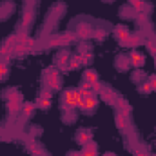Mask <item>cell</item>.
<instances>
[{"mask_svg":"<svg viewBox=\"0 0 156 156\" xmlns=\"http://www.w3.org/2000/svg\"><path fill=\"white\" fill-rule=\"evenodd\" d=\"M62 104H64V109H66V111L76 107V91H73V89L64 91V93H62Z\"/></svg>","mask_w":156,"mask_h":156,"instance_id":"1","label":"cell"},{"mask_svg":"<svg viewBox=\"0 0 156 156\" xmlns=\"http://www.w3.org/2000/svg\"><path fill=\"white\" fill-rule=\"evenodd\" d=\"M96 105H98L96 94H91V96H85L78 107H80L82 111H85V113H91V111H94V109H96Z\"/></svg>","mask_w":156,"mask_h":156,"instance_id":"2","label":"cell"},{"mask_svg":"<svg viewBox=\"0 0 156 156\" xmlns=\"http://www.w3.org/2000/svg\"><path fill=\"white\" fill-rule=\"evenodd\" d=\"M45 75H47V78H45V83L49 85V89H58V87H60V78H58L56 69H49Z\"/></svg>","mask_w":156,"mask_h":156,"instance_id":"3","label":"cell"},{"mask_svg":"<svg viewBox=\"0 0 156 156\" xmlns=\"http://www.w3.org/2000/svg\"><path fill=\"white\" fill-rule=\"evenodd\" d=\"M55 64H56V67H58V69H66V67H67V64H69V53L60 51V53L56 55V58H55Z\"/></svg>","mask_w":156,"mask_h":156,"instance_id":"4","label":"cell"},{"mask_svg":"<svg viewBox=\"0 0 156 156\" xmlns=\"http://www.w3.org/2000/svg\"><path fill=\"white\" fill-rule=\"evenodd\" d=\"M129 64H131V66H134V67H142V66L145 64V58H144V55H142V53L133 51V53L129 55Z\"/></svg>","mask_w":156,"mask_h":156,"instance_id":"5","label":"cell"},{"mask_svg":"<svg viewBox=\"0 0 156 156\" xmlns=\"http://www.w3.org/2000/svg\"><path fill=\"white\" fill-rule=\"evenodd\" d=\"M73 40H75V35L67 33V35H64V37H56V38L49 40V45H66V44H69V42H73Z\"/></svg>","mask_w":156,"mask_h":156,"instance_id":"6","label":"cell"},{"mask_svg":"<svg viewBox=\"0 0 156 156\" xmlns=\"http://www.w3.org/2000/svg\"><path fill=\"white\" fill-rule=\"evenodd\" d=\"M115 35H116V38L120 40L123 45L127 44V40H129V37H131V35H129V31H127L123 26H116V27H115Z\"/></svg>","mask_w":156,"mask_h":156,"instance_id":"7","label":"cell"},{"mask_svg":"<svg viewBox=\"0 0 156 156\" xmlns=\"http://www.w3.org/2000/svg\"><path fill=\"white\" fill-rule=\"evenodd\" d=\"M129 2H131V7H133L136 13H145V11L149 9L144 0H129Z\"/></svg>","mask_w":156,"mask_h":156,"instance_id":"8","label":"cell"},{"mask_svg":"<svg viewBox=\"0 0 156 156\" xmlns=\"http://www.w3.org/2000/svg\"><path fill=\"white\" fill-rule=\"evenodd\" d=\"M91 140H93V136H91V131L83 129V131H80V133H78V142H80L82 145H87Z\"/></svg>","mask_w":156,"mask_h":156,"instance_id":"9","label":"cell"},{"mask_svg":"<svg viewBox=\"0 0 156 156\" xmlns=\"http://www.w3.org/2000/svg\"><path fill=\"white\" fill-rule=\"evenodd\" d=\"M100 94H102V98H104L105 102H109V104H115V102H116V98H118L116 94H115L111 89H107V87H104V91H102Z\"/></svg>","mask_w":156,"mask_h":156,"instance_id":"10","label":"cell"},{"mask_svg":"<svg viewBox=\"0 0 156 156\" xmlns=\"http://www.w3.org/2000/svg\"><path fill=\"white\" fill-rule=\"evenodd\" d=\"M80 66H83V56L76 55V56H71V58H69V64H67L69 69H78Z\"/></svg>","mask_w":156,"mask_h":156,"instance_id":"11","label":"cell"},{"mask_svg":"<svg viewBox=\"0 0 156 156\" xmlns=\"http://www.w3.org/2000/svg\"><path fill=\"white\" fill-rule=\"evenodd\" d=\"M76 33H78V37H91L93 35V27L87 26V24H80L76 27Z\"/></svg>","mask_w":156,"mask_h":156,"instance_id":"12","label":"cell"},{"mask_svg":"<svg viewBox=\"0 0 156 156\" xmlns=\"http://www.w3.org/2000/svg\"><path fill=\"white\" fill-rule=\"evenodd\" d=\"M82 156H98L96 154V144H94V142H89L87 145H83Z\"/></svg>","mask_w":156,"mask_h":156,"instance_id":"13","label":"cell"},{"mask_svg":"<svg viewBox=\"0 0 156 156\" xmlns=\"http://www.w3.org/2000/svg\"><path fill=\"white\" fill-rule=\"evenodd\" d=\"M83 82H87V83H94V82H98V75H96V71H93V69H87L85 73H83Z\"/></svg>","mask_w":156,"mask_h":156,"instance_id":"14","label":"cell"},{"mask_svg":"<svg viewBox=\"0 0 156 156\" xmlns=\"http://www.w3.org/2000/svg\"><path fill=\"white\" fill-rule=\"evenodd\" d=\"M144 42V38L140 37V35H131L129 37V40H127V44L125 45H133V47H136V45H140Z\"/></svg>","mask_w":156,"mask_h":156,"instance_id":"15","label":"cell"},{"mask_svg":"<svg viewBox=\"0 0 156 156\" xmlns=\"http://www.w3.org/2000/svg\"><path fill=\"white\" fill-rule=\"evenodd\" d=\"M116 125L122 129V131H125V129H127V125H129V123H127V118L122 116L120 113H116Z\"/></svg>","mask_w":156,"mask_h":156,"instance_id":"16","label":"cell"},{"mask_svg":"<svg viewBox=\"0 0 156 156\" xmlns=\"http://www.w3.org/2000/svg\"><path fill=\"white\" fill-rule=\"evenodd\" d=\"M91 91H93V94H100V93L104 91V83H100V80L94 82V83L91 85Z\"/></svg>","mask_w":156,"mask_h":156,"instance_id":"17","label":"cell"},{"mask_svg":"<svg viewBox=\"0 0 156 156\" xmlns=\"http://www.w3.org/2000/svg\"><path fill=\"white\" fill-rule=\"evenodd\" d=\"M37 107H42V109L51 107V98H40L38 102H37Z\"/></svg>","mask_w":156,"mask_h":156,"instance_id":"18","label":"cell"},{"mask_svg":"<svg viewBox=\"0 0 156 156\" xmlns=\"http://www.w3.org/2000/svg\"><path fill=\"white\" fill-rule=\"evenodd\" d=\"M33 109H35L33 104H24V105H22V115H24V116H29V115L33 113Z\"/></svg>","mask_w":156,"mask_h":156,"instance_id":"19","label":"cell"},{"mask_svg":"<svg viewBox=\"0 0 156 156\" xmlns=\"http://www.w3.org/2000/svg\"><path fill=\"white\" fill-rule=\"evenodd\" d=\"M118 67L127 69V67H129V58H125V56H118Z\"/></svg>","mask_w":156,"mask_h":156,"instance_id":"20","label":"cell"},{"mask_svg":"<svg viewBox=\"0 0 156 156\" xmlns=\"http://www.w3.org/2000/svg\"><path fill=\"white\" fill-rule=\"evenodd\" d=\"M91 37H94L96 40H102L104 37H105V31H104V29H96V31H93Z\"/></svg>","mask_w":156,"mask_h":156,"instance_id":"21","label":"cell"},{"mask_svg":"<svg viewBox=\"0 0 156 156\" xmlns=\"http://www.w3.org/2000/svg\"><path fill=\"white\" fill-rule=\"evenodd\" d=\"M133 78H134V82H142L145 78V75H144V71H134L133 73Z\"/></svg>","mask_w":156,"mask_h":156,"instance_id":"22","label":"cell"},{"mask_svg":"<svg viewBox=\"0 0 156 156\" xmlns=\"http://www.w3.org/2000/svg\"><path fill=\"white\" fill-rule=\"evenodd\" d=\"M7 75V62H0V78Z\"/></svg>","mask_w":156,"mask_h":156,"instance_id":"23","label":"cell"},{"mask_svg":"<svg viewBox=\"0 0 156 156\" xmlns=\"http://www.w3.org/2000/svg\"><path fill=\"white\" fill-rule=\"evenodd\" d=\"M140 91H142V93H151L153 89H151L149 82H145V83H142V85H140Z\"/></svg>","mask_w":156,"mask_h":156,"instance_id":"24","label":"cell"},{"mask_svg":"<svg viewBox=\"0 0 156 156\" xmlns=\"http://www.w3.org/2000/svg\"><path fill=\"white\" fill-rule=\"evenodd\" d=\"M147 82H149L151 89H153V91H156V75H153V76H149V80H147Z\"/></svg>","mask_w":156,"mask_h":156,"instance_id":"25","label":"cell"},{"mask_svg":"<svg viewBox=\"0 0 156 156\" xmlns=\"http://www.w3.org/2000/svg\"><path fill=\"white\" fill-rule=\"evenodd\" d=\"M147 47H149V51L156 55V42H151V40H147Z\"/></svg>","mask_w":156,"mask_h":156,"instance_id":"26","label":"cell"},{"mask_svg":"<svg viewBox=\"0 0 156 156\" xmlns=\"http://www.w3.org/2000/svg\"><path fill=\"white\" fill-rule=\"evenodd\" d=\"M29 20H31V11H27V13L24 15V26H27V24H29Z\"/></svg>","mask_w":156,"mask_h":156,"instance_id":"27","label":"cell"},{"mask_svg":"<svg viewBox=\"0 0 156 156\" xmlns=\"http://www.w3.org/2000/svg\"><path fill=\"white\" fill-rule=\"evenodd\" d=\"M91 62H93V55H91V53H87V55L83 56V64H91Z\"/></svg>","mask_w":156,"mask_h":156,"instance_id":"28","label":"cell"},{"mask_svg":"<svg viewBox=\"0 0 156 156\" xmlns=\"http://www.w3.org/2000/svg\"><path fill=\"white\" fill-rule=\"evenodd\" d=\"M42 98H51V89H44L42 91Z\"/></svg>","mask_w":156,"mask_h":156,"instance_id":"29","label":"cell"},{"mask_svg":"<svg viewBox=\"0 0 156 156\" xmlns=\"http://www.w3.org/2000/svg\"><path fill=\"white\" fill-rule=\"evenodd\" d=\"M67 156H82V154H78V153H69Z\"/></svg>","mask_w":156,"mask_h":156,"instance_id":"30","label":"cell"},{"mask_svg":"<svg viewBox=\"0 0 156 156\" xmlns=\"http://www.w3.org/2000/svg\"><path fill=\"white\" fill-rule=\"evenodd\" d=\"M104 156H116V154H113V153H107V154H104Z\"/></svg>","mask_w":156,"mask_h":156,"instance_id":"31","label":"cell"},{"mask_svg":"<svg viewBox=\"0 0 156 156\" xmlns=\"http://www.w3.org/2000/svg\"><path fill=\"white\" fill-rule=\"evenodd\" d=\"M149 156H156V154H149Z\"/></svg>","mask_w":156,"mask_h":156,"instance_id":"32","label":"cell"},{"mask_svg":"<svg viewBox=\"0 0 156 156\" xmlns=\"http://www.w3.org/2000/svg\"><path fill=\"white\" fill-rule=\"evenodd\" d=\"M107 2H113V0H107Z\"/></svg>","mask_w":156,"mask_h":156,"instance_id":"33","label":"cell"},{"mask_svg":"<svg viewBox=\"0 0 156 156\" xmlns=\"http://www.w3.org/2000/svg\"><path fill=\"white\" fill-rule=\"evenodd\" d=\"M40 156H42V154H40Z\"/></svg>","mask_w":156,"mask_h":156,"instance_id":"34","label":"cell"}]
</instances>
